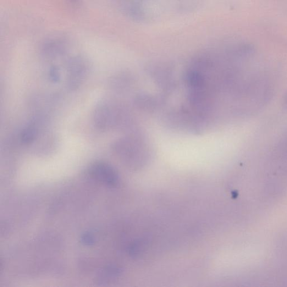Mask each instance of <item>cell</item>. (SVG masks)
<instances>
[{
	"instance_id": "obj_3",
	"label": "cell",
	"mask_w": 287,
	"mask_h": 287,
	"mask_svg": "<svg viewBox=\"0 0 287 287\" xmlns=\"http://www.w3.org/2000/svg\"><path fill=\"white\" fill-rule=\"evenodd\" d=\"M67 70V87L70 90H75L82 84L90 70L89 63L81 56L70 58L66 65Z\"/></svg>"
},
{
	"instance_id": "obj_4",
	"label": "cell",
	"mask_w": 287,
	"mask_h": 287,
	"mask_svg": "<svg viewBox=\"0 0 287 287\" xmlns=\"http://www.w3.org/2000/svg\"><path fill=\"white\" fill-rule=\"evenodd\" d=\"M90 174L93 179L108 185L117 183L118 175L111 165L103 162L94 164L91 167Z\"/></svg>"
},
{
	"instance_id": "obj_8",
	"label": "cell",
	"mask_w": 287,
	"mask_h": 287,
	"mask_svg": "<svg viewBox=\"0 0 287 287\" xmlns=\"http://www.w3.org/2000/svg\"><path fill=\"white\" fill-rule=\"evenodd\" d=\"M49 78L54 82H57L60 79L59 69L56 66H53L49 71Z\"/></svg>"
},
{
	"instance_id": "obj_5",
	"label": "cell",
	"mask_w": 287,
	"mask_h": 287,
	"mask_svg": "<svg viewBox=\"0 0 287 287\" xmlns=\"http://www.w3.org/2000/svg\"><path fill=\"white\" fill-rule=\"evenodd\" d=\"M66 51V48L63 42L53 40L44 44L41 51L43 57L51 59L63 56Z\"/></svg>"
},
{
	"instance_id": "obj_2",
	"label": "cell",
	"mask_w": 287,
	"mask_h": 287,
	"mask_svg": "<svg viewBox=\"0 0 287 287\" xmlns=\"http://www.w3.org/2000/svg\"><path fill=\"white\" fill-rule=\"evenodd\" d=\"M113 152L128 163L142 162L148 156L145 142L135 136H125L116 141L112 146Z\"/></svg>"
},
{
	"instance_id": "obj_6",
	"label": "cell",
	"mask_w": 287,
	"mask_h": 287,
	"mask_svg": "<svg viewBox=\"0 0 287 287\" xmlns=\"http://www.w3.org/2000/svg\"><path fill=\"white\" fill-rule=\"evenodd\" d=\"M132 78L128 74L120 73L113 76L109 81L110 87L115 91H124L130 87Z\"/></svg>"
},
{
	"instance_id": "obj_7",
	"label": "cell",
	"mask_w": 287,
	"mask_h": 287,
	"mask_svg": "<svg viewBox=\"0 0 287 287\" xmlns=\"http://www.w3.org/2000/svg\"><path fill=\"white\" fill-rule=\"evenodd\" d=\"M158 100L151 96L140 95L136 97L135 104L136 106L147 111H151L156 109L158 106Z\"/></svg>"
},
{
	"instance_id": "obj_1",
	"label": "cell",
	"mask_w": 287,
	"mask_h": 287,
	"mask_svg": "<svg viewBox=\"0 0 287 287\" xmlns=\"http://www.w3.org/2000/svg\"><path fill=\"white\" fill-rule=\"evenodd\" d=\"M93 123L101 131L122 128L129 123L128 114L122 108L107 101L99 103L93 113Z\"/></svg>"
}]
</instances>
